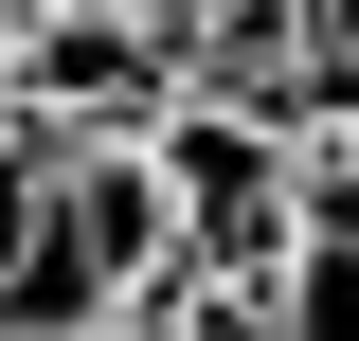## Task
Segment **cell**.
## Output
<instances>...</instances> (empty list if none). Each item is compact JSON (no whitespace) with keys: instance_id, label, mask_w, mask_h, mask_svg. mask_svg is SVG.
<instances>
[{"instance_id":"ba28073f","label":"cell","mask_w":359,"mask_h":341,"mask_svg":"<svg viewBox=\"0 0 359 341\" xmlns=\"http://www.w3.org/2000/svg\"><path fill=\"white\" fill-rule=\"evenodd\" d=\"M0 36H18V0H0Z\"/></svg>"},{"instance_id":"6da1fadb","label":"cell","mask_w":359,"mask_h":341,"mask_svg":"<svg viewBox=\"0 0 359 341\" xmlns=\"http://www.w3.org/2000/svg\"><path fill=\"white\" fill-rule=\"evenodd\" d=\"M306 144L323 126H269V108H233V90H162L144 180H162V269H180V288H252V269H269Z\"/></svg>"},{"instance_id":"7a4b0ae2","label":"cell","mask_w":359,"mask_h":341,"mask_svg":"<svg viewBox=\"0 0 359 341\" xmlns=\"http://www.w3.org/2000/svg\"><path fill=\"white\" fill-rule=\"evenodd\" d=\"M162 90H180V54L126 0H18V36H0V108L36 144H144Z\"/></svg>"},{"instance_id":"52a82bcc","label":"cell","mask_w":359,"mask_h":341,"mask_svg":"<svg viewBox=\"0 0 359 341\" xmlns=\"http://www.w3.org/2000/svg\"><path fill=\"white\" fill-rule=\"evenodd\" d=\"M323 144H341V162H359V126H323Z\"/></svg>"},{"instance_id":"3957f363","label":"cell","mask_w":359,"mask_h":341,"mask_svg":"<svg viewBox=\"0 0 359 341\" xmlns=\"http://www.w3.org/2000/svg\"><path fill=\"white\" fill-rule=\"evenodd\" d=\"M233 305H252V341H359V162H341V144H306L287 234H269V269Z\"/></svg>"},{"instance_id":"277c9868","label":"cell","mask_w":359,"mask_h":341,"mask_svg":"<svg viewBox=\"0 0 359 341\" xmlns=\"http://www.w3.org/2000/svg\"><path fill=\"white\" fill-rule=\"evenodd\" d=\"M269 36L306 54V90H323V108H359V0H269Z\"/></svg>"},{"instance_id":"8992f818","label":"cell","mask_w":359,"mask_h":341,"mask_svg":"<svg viewBox=\"0 0 359 341\" xmlns=\"http://www.w3.org/2000/svg\"><path fill=\"white\" fill-rule=\"evenodd\" d=\"M36 198H54V144L0 108V252H18V215H36Z\"/></svg>"},{"instance_id":"5b68a950","label":"cell","mask_w":359,"mask_h":341,"mask_svg":"<svg viewBox=\"0 0 359 341\" xmlns=\"http://www.w3.org/2000/svg\"><path fill=\"white\" fill-rule=\"evenodd\" d=\"M90 341H252V305H233V288H144V305H108Z\"/></svg>"}]
</instances>
